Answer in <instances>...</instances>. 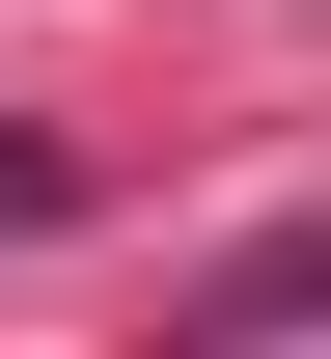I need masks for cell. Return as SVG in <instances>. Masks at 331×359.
I'll return each mask as SVG.
<instances>
[{
    "instance_id": "1",
    "label": "cell",
    "mask_w": 331,
    "mask_h": 359,
    "mask_svg": "<svg viewBox=\"0 0 331 359\" xmlns=\"http://www.w3.org/2000/svg\"><path fill=\"white\" fill-rule=\"evenodd\" d=\"M193 332H331V222H276L248 276H193Z\"/></svg>"
},
{
    "instance_id": "2",
    "label": "cell",
    "mask_w": 331,
    "mask_h": 359,
    "mask_svg": "<svg viewBox=\"0 0 331 359\" xmlns=\"http://www.w3.org/2000/svg\"><path fill=\"white\" fill-rule=\"evenodd\" d=\"M28 222H83V138H28V111H0V249H28Z\"/></svg>"
}]
</instances>
